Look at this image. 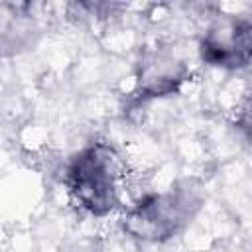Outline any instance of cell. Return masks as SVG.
<instances>
[{
  "label": "cell",
  "instance_id": "cell-1",
  "mask_svg": "<svg viewBox=\"0 0 252 252\" xmlns=\"http://www.w3.org/2000/svg\"><path fill=\"white\" fill-rule=\"evenodd\" d=\"M73 191L79 201L94 213L112 207L116 185H114V163L108 152L89 150L85 152L71 169Z\"/></svg>",
  "mask_w": 252,
  "mask_h": 252
}]
</instances>
